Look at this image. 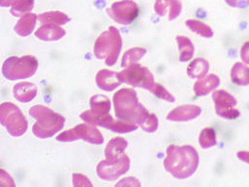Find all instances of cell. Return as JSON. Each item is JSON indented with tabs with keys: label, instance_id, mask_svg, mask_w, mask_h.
Listing matches in <instances>:
<instances>
[{
	"label": "cell",
	"instance_id": "cell-1",
	"mask_svg": "<svg viewBox=\"0 0 249 187\" xmlns=\"http://www.w3.org/2000/svg\"><path fill=\"white\" fill-rule=\"evenodd\" d=\"M199 166L198 151L191 146H169L164 167L176 179L190 178Z\"/></svg>",
	"mask_w": 249,
	"mask_h": 187
},
{
	"label": "cell",
	"instance_id": "cell-2",
	"mask_svg": "<svg viewBox=\"0 0 249 187\" xmlns=\"http://www.w3.org/2000/svg\"><path fill=\"white\" fill-rule=\"evenodd\" d=\"M114 106L117 118L129 123L141 125L147 115V110L139 103L133 89L120 90L114 95Z\"/></svg>",
	"mask_w": 249,
	"mask_h": 187
},
{
	"label": "cell",
	"instance_id": "cell-3",
	"mask_svg": "<svg viewBox=\"0 0 249 187\" xmlns=\"http://www.w3.org/2000/svg\"><path fill=\"white\" fill-rule=\"evenodd\" d=\"M29 114L37 120L32 127V131L33 134L40 139L51 138L64 127L65 118L43 105L31 107Z\"/></svg>",
	"mask_w": 249,
	"mask_h": 187
},
{
	"label": "cell",
	"instance_id": "cell-4",
	"mask_svg": "<svg viewBox=\"0 0 249 187\" xmlns=\"http://www.w3.org/2000/svg\"><path fill=\"white\" fill-rule=\"evenodd\" d=\"M123 47V40L118 28L111 26L99 35L94 44V56L104 59L108 66H114L118 61Z\"/></svg>",
	"mask_w": 249,
	"mask_h": 187
},
{
	"label": "cell",
	"instance_id": "cell-5",
	"mask_svg": "<svg viewBox=\"0 0 249 187\" xmlns=\"http://www.w3.org/2000/svg\"><path fill=\"white\" fill-rule=\"evenodd\" d=\"M38 68V61L32 56H11L2 65V75L10 81L22 80L32 77Z\"/></svg>",
	"mask_w": 249,
	"mask_h": 187
},
{
	"label": "cell",
	"instance_id": "cell-6",
	"mask_svg": "<svg viewBox=\"0 0 249 187\" xmlns=\"http://www.w3.org/2000/svg\"><path fill=\"white\" fill-rule=\"evenodd\" d=\"M0 121L13 137L22 136L28 128L27 120L20 109L9 102L2 103L0 106Z\"/></svg>",
	"mask_w": 249,
	"mask_h": 187
},
{
	"label": "cell",
	"instance_id": "cell-7",
	"mask_svg": "<svg viewBox=\"0 0 249 187\" xmlns=\"http://www.w3.org/2000/svg\"><path fill=\"white\" fill-rule=\"evenodd\" d=\"M81 139L93 145H102L104 143V137L101 132L95 127V125L88 122L79 124L72 129L66 130L56 137L58 142L63 143L74 142Z\"/></svg>",
	"mask_w": 249,
	"mask_h": 187
},
{
	"label": "cell",
	"instance_id": "cell-8",
	"mask_svg": "<svg viewBox=\"0 0 249 187\" xmlns=\"http://www.w3.org/2000/svg\"><path fill=\"white\" fill-rule=\"evenodd\" d=\"M121 80L134 88H142L151 93L155 86L154 77L144 66L138 63L132 64L119 73Z\"/></svg>",
	"mask_w": 249,
	"mask_h": 187
},
{
	"label": "cell",
	"instance_id": "cell-9",
	"mask_svg": "<svg viewBox=\"0 0 249 187\" xmlns=\"http://www.w3.org/2000/svg\"><path fill=\"white\" fill-rule=\"evenodd\" d=\"M81 118L93 125L102 126L106 129L112 130L117 133H129L138 128L137 124L129 123L119 118L115 119L111 114H104V115H95L89 110L86 111L81 113Z\"/></svg>",
	"mask_w": 249,
	"mask_h": 187
},
{
	"label": "cell",
	"instance_id": "cell-10",
	"mask_svg": "<svg viewBox=\"0 0 249 187\" xmlns=\"http://www.w3.org/2000/svg\"><path fill=\"white\" fill-rule=\"evenodd\" d=\"M107 13L118 23L128 25L138 17L139 7L133 0H123L113 3Z\"/></svg>",
	"mask_w": 249,
	"mask_h": 187
},
{
	"label": "cell",
	"instance_id": "cell-11",
	"mask_svg": "<svg viewBox=\"0 0 249 187\" xmlns=\"http://www.w3.org/2000/svg\"><path fill=\"white\" fill-rule=\"evenodd\" d=\"M129 168L130 159L126 154H124V156L116 162H110L108 160L101 161L97 165L96 172L100 179L107 182H112L124 175L125 173L128 172Z\"/></svg>",
	"mask_w": 249,
	"mask_h": 187
},
{
	"label": "cell",
	"instance_id": "cell-12",
	"mask_svg": "<svg viewBox=\"0 0 249 187\" xmlns=\"http://www.w3.org/2000/svg\"><path fill=\"white\" fill-rule=\"evenodd\" d=\"M213 100L215 106L216 113L226 119H234L240 116V112L236 109L237 100L236 98L225 92L217 91L213 94Z\"/></svg>",
	"mask_w": 249,
	"mask_h": 187
},
{
	"label": "cell",
	"instance_id": "cell-13",
	"mask_svg": "<svg viewBox=\"0 0 249 187\" xmlns=\"http://www.w3.org/2000/svg\"><path fill=\"white\" fill-rule=\"evenodd\" d=\"M182 10L180 0H155L154 11L159 17H164L168 14L169 20L177 19Z\"/></svg>",
	"mask_w": 249,
	"mask_h": 187
},
{
	"label": "cell",
	"instance_id": "cell-14",
	"mask_svg": "<svg viewBox=\"0 0 249 187\" xmlns=\"http://www.w3.org/2000/svg\"><path fill=\"white\" fill-rule=\"evenodd\" d=\"M202 109L196 105H182L177 107L167 115V119L172 121H188L198 117Z\"/></svg>",
	"mask_w": 249,
	"mask_h": 187
},
{
	"label": "cell",
	"instance_id": "cell-15",
	"mask_svg": "<svg viewBox=\"0 0 249 187\" xmlns=\"http://www.w3.org/2000/svg\"><path fill=\"white\" fill-rule=\"evenodd\" d=\"M124 82L121 80L119 73L107 69L100 70L96 75V85L105 92H112L120 87Z\"/></svg>",
	"mask_w": 249,
	"mask_h": 187
},
{
	"label": "cell",
	"instance_id": "cell-16",
	"mask_svg": "<svg viewBox=\"0 0 249 187\" xmlns=\"http://www.w3.org/2000/svg\"><path fill=\"white\" fill-rule=\"evenodd\" d=\"M128 147V142L122 138V137H117L113 138L107 145L105 149V156L106 160L110 162H116L119 161L123 156L125 150Z\"/></svg>",
	"mask_w": 249,
	"mask_h": 187
},
{
	"label": "cell",
	"instance_id": "cell-17",
	"mask_svg": "<svg viewBox=\"0 0 249 187\" xmlns=\"http://www.w3.org/2000/svg\"><path fill=\"white\" fill-rule=\"evenodd\" d=\"M220 84V79L214 75L211 74L199 78V80L194 85V92L197 96H206L214 91Z\"/></svg>",
	"mask_w": 249,
	"mask_h": 187
},
{
	"label": "cell",
	"instance_id": "cell-18",
	"mask_svg": "<svg viewBox=\"0 0 249 187\" xmlns=\"http://www.w3.org/2000/svg\"><path fill=\"white\" fill-rule=\"evenodd\" d=\"M37 87L29 82H22L17 84L13 89L14 97L21 102V103H28L32 101L37 95Z\"/></svg>",
	"mask_w": 249,
	"mask_h": 187
},
{
	"label": "cell",
	"instance_id": "cell-19",
	"mask_svg": "<svg viewBox=\"0 0 249 187\" xmlns=\"http://www.w3.org/2000/svg\"><path fill=\"white\" fill-rule=\"evenodd\" d=\"M66 34L65 30L58 25L44 24L35 32V36L42 41H57Z\"/></svg>",
	"mask_w": 249,
	"mask_h": 187
},
{
	"label": "cell",
	"instance_id": "cell-20",
	"mask_svg": "<svg viewBox=\"0 0 249 187\" xmlns=\"http://www.w3.org/2000/svg\"><path fill=\"white\" fill-rule=\"evenodd\" d=\"M38 16L36 14L28 13L26 15L21 16L19 20L17 22L15 26V31L18 35L25 37L32 33L36 25V19Z\"/></svg>",
	"mask_w": 249,
	"mask_h": 187
},
{
	"label": "cell",
	"instance_id": "cell-21",
	"mask_svg": "<svg viewBox=\"0 0 249 187\" xmlns=\"http://www.w3.org/2000/svg\"><path fill=\"white\" fill-rule=\"evenodd\" d=\"M90 109L95 115L108 114L111 111V101L104 95H94L90 98Z\"/></svg>",
	"mask_w": 249,
	"mask_h": 187
},
{
	"label": "cell",
	"instance_id": "cell-22",
	"mask_svg": "<svg viewBox=\"0 0 249 187\" xmlns=\"http://www.w3.org/2000/svg\"><path fill=\"white\" fill-rule=\"evenodd\" d=\"M38 19L43 24H53V25H62L66 24L71 20V19L64 13L59 11L46 12L38 16Z\"/></svg>",
	"mask_w": 249,
	"mask_h": 187
},
{
	"label": "cell",
	"instance_id": "cell-23",
	"mask_svg": "<svg viewBox=\"0 0 249 187\" xmlns=\"http://www.w3.org/2000/svg\"><path fill=\"white\" fill-rule=\"evenodd\" d=\"M178 49H179V60L181 62L189 61L194 56V46L190 39L184 36H177L176 38Z\"/></svg>",
	"mask_w": 249,
	"mask_h": 187
},
{
	"label": "cell",
	"instance_id": "cell-24",
	"mask_svg": "<svg viewBox=\"0 0 249 187\" xmlns=\"http://www.w3.org/2000/svg\"><path fill=\"white\" fill-rule=\"evenodd\" d=\"M210 68V64L208 60L204 58H196L194 59L187 68V74L192 79H199L207 75Z\"/></svg>",
	"mask_w": 249,
	"mask_h": 187
},
{
	"label": "cell",
	"instance_id": "cell-25",
	"mask_svg": "<svg viewBox=\"0 0 249 187\" xmlns=\"http://www.w3.org/2000/svg\"><path fill=\"white\" fill-rule=\"evenodd\" d=\"M232 82L238 86H248L249 85V68L241 63H236L231 71Z\"/></svg>",
	"mask_w": 249,
	"mask_h": 187
},
{
	"label": "cell",
	"instance_id": "cell-26",
	"mask_svg": "<svg viewBox=\"0 0 249 187\" xmlns=\"http://www.w3.org/2000/svg\"><path fill=\"white\" fill-rule=\"evenodd\" d=\"M146 54V50L143 48H132L125 52L123 60H122V67L126 68L132 64L138 63V61L142 58Z\"/></svg>",
	"mask_w": 249,
	"mask_h": 187
},
{
	"label": "cell",
	"instance_id": "cell-27",
	"mask_svg": "<svg viewBox=\"0 0 249 187\" xmlns=\"http://www.w3.org/2000/svg\"><path fill=\"white\" fill-rule=\"evenodd\" d=\"M186 26L193 32H196L202 37L205 38H211L213 36V31L208 24L197 20V19H188L185 22Z\"/></svg>",
	"mask_w": 249,
	"mask_h": 187
},
{
	"label": "cell",
	"instance_id": "cell-28",
	"mask_svg": "<svg viewBox=\"0 0 249 187\" xmlns=\"http://www.w3.org/2000/svg\"><path fill=\"white\" fill-rule=\"evenodd\" d=\"M33 7L34 0H17L11 8V14L14 17H20L29 13Z\"/></svg>",
	"mask_w": 249,
	"mask_h": 187
},
{
	"label": "cell",
	"instance_id": "cell-29",
	"mask_svg": "<svg viewBox=\"0 0 249 187\" xmlns=\"http://www.w3.org/2000/svg\"><path fill=\"white\" fill-rule=\"evenodd\" d=\"M199 144L203 149H210L216 145V134L213 128H205L199 137Z\"/></svg>",
	"mask_w": 249,
	"mask_h": 187
},
{
	"label": "cell",
	"instance_id": "cell-30",
	"mask_svg": "<svg viewBox=\"0 0 249 187\" xmlns=\"http://www.w3.org/2000/svg\"><path fill=\"white\" fill-rule=\"evenodd\" d=\"M140 126L143 131H145L147 133L155 132L158 128V118L154 113L148 112Z\"/></svg>",
	"mask_w": 249,
	"mask_h": 187
},
{
	"label": "cell",
	"instance_id": "cell-31",
	"mask_svg": "<svg viewBox=\"0 0 249 187\" xmlns=\"http://www.w3.org/2000/svg\"><path fill=\"white\" fill-rule=\"evenodd\" d=\"M151 93L154 94L155 96H157L158 98L163 99V100H165L167 102H175L176 101V98L172 94H170L164 87H162L159 84H155V86L152 89Z\"/></svg>",
	"mask_w": 249,
	"mask_h": 187
},
{
	"label": "cell",
	"instance_id": "cell-32",
	"mask_svg": "<svg viewBox=\"0 0 249 187\" xmlns=\"http://www.w3.org/2000/svg\"><path fill=\"white\" fill-rule=\"evenodd\" d=\"M73 186L74 187H92V184L88 177L82 174H73Z\"/></svg>",
	"mask_w": 249,
	"mask_h": 187
},
{
	"label": "cell",
	"instance_id": "cell-33",
	"mask_svg": "<svg viewBox=\"0 0 249 187\" xmlns=\"http://www.w3.org/2000/svg\"><path fill=\"white\" fill-rule=\"evenodd\" d=\"M225 2L234 8L246 9L249 6V0H225Z\"/></svg>",
	"mask_w": 249,
	"mask_h": 187
},
{
	"label": "cell",
	"instance_id": "cell-34",
	"mask_svg": "<svg viewBox=\"0 0 249 187\" xmlns=\"http://www.w3.org/2000/svg\"><path fill=\"white\" fill-rule=\"evenodd\" d=\"M141 187V183L135 178H126L117 184V187Z\"/></svg>",
	"mask_w": 249,
	"mask_h": 187
},
{
	"label": "cell",
	"instance_id": "cell-35",
	"mask_svg": "<svg viewBox=\"0 0 249 187\" xmlns=\"http://www.w3.org/2000/svg\"><path fill=\"white\" fill-rule=\"evenodd\" d=\"M241 58L242 60L249 64V42H247L243 47H242V50H241Z\"/></svg>",
	"mask_w": 249,
	"mask_h": 187
},
{
	"label": "cell",
	"instance_id": "cell-36",
	"mask_svg": "<svg viewBox=\"0 0 249 187\" xmlns=\"http://www.w3.org/2000/svg\"><path fill=\"white\" fill-rule=\"evenodd\" d=\"M1 185L3 187H8V186L14 187L15 186L14 182L11 180V177L8 174H6V172L3 170H1Z\"/></svg>",
	"mask_w": 249,
	"mask_h": 187
},
{
	"label": "cell",
	"instance_id": "cell-37",
	"mask_svg": "<svg viewBox=\"0 0 249 187\" xmlns=\"http://www.w3.org/2000/svg\"><path fill=\"white\" fill-rule=\"evenodd\" d=\"M238 157L242 161L249 164V151H240V152H238Z\"/></svg>",
	"mask_w": 249,
	"mask_h": 187
},
{
	"label": "cell",
	"instance_id": "cell-38",
	"mask_svg": "<svg viewBox=\"0 0 249 187\" xmlns=\"http://www.w3.org/2000/svg\"><path fill=\"white\" fill-rule=\"evenodd\" d=\"M17 0H0L1 7H9L13 5Z\"/></svg>",
	"mask_w": 249,
	"mask_h": 187
}]
</instances>
